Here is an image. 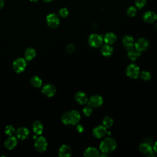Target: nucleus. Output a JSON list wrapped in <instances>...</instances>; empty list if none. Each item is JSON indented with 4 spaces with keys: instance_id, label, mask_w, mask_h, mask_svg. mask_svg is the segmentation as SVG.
I'll use <instances>...</instances> for the list:
<instances>
[{
    "instance_id": "18",
    "label": "nucleus",
    "mask_w": 157,
    "mask_h": 157,
    "mask_svg": "<svg viewBox=\"0 0 157 157\" xmlns=\"http://www.w3.org/2000/svg\"><path fill=\"white\" fill-rule=\"evenodd\" d=\"M134 42H135L133 37L130 35H126L122 39V44L127 50L133 48Z\"/></svg>"
},
{
    "instance_id": "31",
    "label": "nucleus",
    "mask_w": 157,
    "mask_h": 157,
    "mask_svg": "<svg viewBox=\"0 0 157 157\" xmlns=\"http://www.w3.org/2000/svg\"><path fill=\"white\" fill-rule=\"evenodd\" d=\"M146 0H135L136 7L138 9H142L146 4Z\"/></svg>"
},
{
    "instance_id": "32",
    "label": "nucleus",
    "mask_w": 157,
    "mask_h": 157,
    "mask_svg": "<svg viewBox=\"0 0 157 157\" xmlns=\"http://www.w3.org/2000/svg\"><path fill=\"white\" fill-rule=\"evenodd\" d=\"M58 13H59V15L61 17L66 18L69 15V10H67V9H66L65 7H63V8H61V9H59Z\"/></svg>"
},
{
    "instance_id": "4",
    "label": "nucleus",
    "mask_w": 157,
    "mask_h": 157,
    "mask_svg": "<svg viewBox=\"0 0 157 157\" xmlns=\"http://www.w3.org/2000/svg\"><path fill=\"white\" fill-rule=\"evenodd\" d=\"M27 66V61L24 58H17L12 63V69L16 73L23 72Z\"/></svg>"
},
{
    "instance_id": "16",
    "label": "nucleus",
    "mask_w": 157,
    "mask_h": 157,
    "mask_svg": "<svg viewBox=\"0 0 157 157\" xmlns=\"http://www.w3.org/2000/svg\"><path fill=\"white\" fill-rule=\"evenodd\" d=\"M75 100L80 105H85L88 103V98L86 93L83 91H78L75 94Z\"/></svg>"
},
{
    "instance_id": "33",
    "label": "nucleus",
    "mask_w": 157,
    "mask_h": 157,
    "mask_svg": "<svg viewBox=\"0 0 157 157\" xmlns=\"http://www.w3.org/2000/svg\"><path fill=\"white\" fill-rule=\"evenodd\" d=\"M75 46L74 44H69L66 47V52L69 53H72L74 52Z\"/></svg>"
},
{
    "instance_id": "2",
    "label": "nucleus",
    "mask_w": 157,
    "mask_h": 157,
    "mask_svg": "<svg viewBox=\"0 0 157 157\" xmlns=\"http://www.w3.org/2000/svg\"><path fill=\"white\" fill-rule=\"evenodd\" d=\"M117 148L116 140L110 137H107L102 140L99 144V149L101 152L109 153L113 151Z\"/></svg>"
},
{
    "instance_id": "24",
    "label": "nucleus",
    "mask_w": 157,
    "mask_h": 157,
    "mask_svg": "<svg viewBox=\"0 0 157 157\" xmlns=\"http://www.w3.org/2000/svg\"><path fill=\"white\" fill-rule=\"evenodd\" d=\"M140 55V52L137 51L134 47L128 50V57L132 61H136Z\"/></svg>"
},
{
    "instance_id": "7",
    "label": "nucleus",
    "mask_w": 157,
    "mask_h": 157,
    "mask_svg": "<svg viewBox=\"0 0 157 157\" xmlns=\"http://www.w3.org/2000/svg\"><path fill=\"white\" fill-rule=\"evenodd\" d=\"M150 46L149 41L144 37H140L135 42L134 45V47L140 53L147 50Z\"/></svg>"
},
{
    "instance_id": "9",
    "label": "nucleus",
    "mask_w": 157,
    "mask_h": 157,
    "mask_svg": "<svg viewBox=\"0 0 157 157\" xmlns=\"http://www.w3.org/2000/svg\"><path fill=\"white\" fill-rule=\"evenodd\" d=\"M139 149L142 153L148 156V157L155 156V154L153 150V147L149 143H147L146 142H142L139 145Z\"/></svg>"
},
{
    "instance_id": "27",
    "label": "nucleus",
    "mask_w": 157,
    "mask_h": 157,
    "mask_svg": "<svg viewBox=\"0 0 157 157\" xmlns=\"http://www.w3.org/2000/svg\"><path fill=\"white\" fill-rule=\"evenodd\" d=\"M4 132L5 134L9 136H13V134H15L16 132V129H15V128L11 125V124H8L6 126L5 129H4Z\"/></svg>"
},
{
    "instance_id": "1",
    "label": "nucleus",
    "mask_w": 157,
    "mask_h": 157,
    "mask_svg": "<svg viewBox=\"0 0 157 157\" xmlns=\"http://www.w3.org/2000/svg\"><path fill=\"white\" fill-rule=\"evenodd\" d=\"M81 119V115L78 111L71 110L64 112L61 117V122L67 126L77 125Z\"/></svg>"
},
{
    "instance_id": "3",
    "label": "nucleus",
    "mask_w": 157,
    "mask_h": 157,
    "mask_svg": "<svg viewBox=\"0 0 157 157\" xmlns=\"http://www.w3.org/2000/svg\"><path fill=\"white\" fill-rule=\"evenodd\" d=\"M34 148L39 153H43L46 151L48 147V142L45 137L44 136H39L35 139Z\"/></svg>"
},
{
    "instance_id": "8",
    "label": "nucleus",
    "mask_w": 157,
    "mask_h": 157,
    "mask_svg": "<svg viewBox=\"0 0 157 157\" xmlns=\"http://www.w3.org/2000/svg\"><path fill=\"white\" fill-rule=\"evenodd\" d=\"M59 18L56 13H50L46 17V22L48 27L56 28L59 25Z\"/></svg>"
},
{
    "instance_id": "20",
    "label": "nucleus",
    "mask_w": 157,
    "mask_h": 157,
    "mask_svg": "<svg viewBox=\"0 0 157 157\" xmlns=\"http://www.w3.org/2000/svg\"><path fill=\"white\" fill-rule=\"evenodd\" d=\"M117 40V36L116 34L112 32H109L105 34L103 36V40L105 44L112 45Z\"/></svg>"
},
{
    "instance_id": "12",
    "label": "nucleus",
    "mask_w": 157,
    "mask_h": 157,
    "mask_svg": "<svg viewBox=\"0 0 157 157\" xmlns=\"http://www.w3.org/2000/svg\"><path fill=\"white\" fill-rule=\"evenodd\" d=\"M41 92L42 93L45 95L48 98H51L53 97L56 92V90L55 86L50 83H47L44 85L41 89Z\"/></svg>"
},
{
    "instance_id": "38",
    "label": "nucleus",
    "mask_w": 157,
    "mask_h": 157,
    "mask_svg": "<svg viewBox=\"0 0 157 157\" xmlns=\"http://www.w3.org/2000/svg\"><path fill=\"white\" fill-rule=\"evenodd\" d=\"M31 1H32V2H37V1H38L39 0H30Z\"/></svg>"
},
{
    "instance_id": "22",
    "label": "nucleus",
    "mask_w": 157,
    "mask_h": 157,
    "mask_svg": "<svg viewBox=\"0 0 157 157\" xmlns=\"http://www.w3.org/2000/svg\"><path fill=\"white\" fill-rule=\"evenodd\" d=\"M99 154V150L94 147H89L83 151V155L86 157H98Z\"/></svg>"
},
{
    "instance_id": "36",
    "label": "nucleus",
    "mask_w": 157,
    "mask_h": 157,
    "mask_svg": "<svg viewBox=\"0 0 157 157\" xmlns=\"http://www.w3.org/2000/svg\"><path fill=\"white\" fill-rule=\"evenodd\" d=\"M4 6V0H0V9H1Z\"/></svg>"
},
{
    "instance_id": "26",
    "label": "nucleus",
    "mask_w": 157,
    "mask_h": 157,
    "mask_svg": "<svg viewBox=\"0 0 157 157\" xmlns=\"http://www.w3.org/2000/svg\"><path fill=\"white\" fill-rule=\"evenodd\" d=\"M113 124V120L110 116H105L102 120V125L107 129L110 128Z\"/></svg>"
},
{
    "instance_id": "25",
    "label": "nucleus",
    "mask_w": 157,
    "mask_h": 157,
    "mask_svg": "<svg viewBox=\"0 0 157 157\" xmlns=\"http://www.w3.org/2000/svg\"><path fill=\"white\" fill-rule=\"evenodd\" d=\"M30 83L33 87L39 88L42 85V80L39 76L34 75L30 79Z\"/></svg>"
},
{
    "instance_id": "11",
    "label": "nucleus",
    "mask_w": 157,
    "mask_h": 157,
    "mask_svg": "<svg viewBox=\"0 0 157 157\" xmlns=\"http://www.w3.org/2000/svg\"><path fill=\"white\" fill-rule=\"evenodd\" d=\"M107 129L102 124L96 126L92 131L93 136L97 139L103 138L105 135H107Z\"/></svg>"
},
{
    "instance_id": "39",
    "label": "nucleus",
    "mask_w": 157,
    "mask_h": 157,
    "mask_svg": "<svg viewBox=\"0 0 157 157\" xmlns=\"http://www.w3.org/2000/svg\"><path fill=\"white\" fill-rule=\"evenodd\" d=\"M155 27H156V28H157V23L156 24V25H155Z\"/></svg>"
},
{
    "instance_id": "28",
    "label": "nucleus",
    "mask_w": 157,
    "mask_h": 157,
    "mask_svg": "<svg viewBox=\"0 0 157 157\" xmlns=\"http://www.w3.org/2000/svg\"><path fill=\"white\" fill-rule=\"evenodd\" d=\"M140 78L144 80V81H149L151 78V74L150 72L147 71H143L142 72H140V75H139Z\"/></svg>"
},
{
    "instance_id": "5",
    "label": "nucleus",
    "mask_w": 157,
    "mask_h": 157,
    "mask_svg": "<svg viewBox=\"0 0 157 157\" xmlns=\"http://www.w3.org/2000/svg\"><path fill=\"white\" fill-rule=\"evenodd\" d=\"M140 67L138 65L134 63L129 64L127 66L126 69V75L132 79H136L140 75Z\"/></svg>"
},
{
    "instance_id": "19",
    "label": "nucleus",
    "mask_w": 157,
    "mask_h": 157,
    "mask_svg": "<svg viewBox=\"0 0 157 157\" xmlns=\"http://www.w3.org/2000/svg\"><path fill=\"white\" fill-rule=\"evenodd\" d=\"M100 47H101V49H100L101 53L104 56L109 57L113 54V48L112 45L105 44H102Z\"/></svg>"
},
{
    "instance_id": "14",
    "label": "nucleus",
    "mask_w": 157,
    "mask_h": 157,
    "mask_svg": "<svg viewBox=\"0 0 157 157\" xmlns=\"http://www.w3.org/2000/svg\"><path fill=\"white\" fill-rule=\"evenodd\" d=\"M58 155L60 157H69L72 155L71 147L66 144H63L58 149Z\"/></svg>"
},
{
    "instance_id": "34",
    "label": "nucleus",
    "mask_w": 157,
    "mask_h": 157,
    "mask_svg": "<svg viewBox=\"0 0 157 157\" xmlns=\"http://www.w3.org/2000/svg\"><path fill=\"white\" fill-rule=\"evenodd\" d=\"M76 130L78 133H82L85 131V128L83 125L78 123L76 126Z\"/></svg>"
},
{
    "instance_id": "37",
    "label": "nucleus",
    "mask_w": 157,
    "mask_h": 157,
    "mask_svg": "<svg viewBox=\"0 0 157 157\" xmlns=\"http://www.w3.org/2000/svg\"><path fill=\"white\" fill-rule=\"evenodd\" d=\"M43 1H44V2H51L52 1H53V0H42Z\"/></svg>"
},
{
    "instance_id": "17",
    "label": "nucleus",
    "mask_w": 157,
    "mask_h": 157,
    "mask_svg": "<svg viewBox=\"0 0 157 157\" xmlns=\"http://www.w3.org/2000/svg\"><path fill=\"white\" fill-rule=\"evenodd\" d=\"M32 129L36 136H40L44 131V125L39 120H35L32 124Z\"/></svg>"
},
{
    "instance_id": "29",
    "label": "nucleus",
    "mask_w": 157,
    "mask_h": 157,
    "mask_svg": "<svg viewBox=\"0 0 157 157\" xmlns=\"http://www.w3.org/2000/svg\"><path fill=\"white\" fill-rule=\"evenodd\" d=\"M82 112L84 114V115H85L86 117H90L93 112V107H91L90 105H88L83 107V109H82Z\"/></svg>"
},
{
    "instance_id": "10",
    "label": "nucleus",
    "mask_w": 157,
    "mask_h": 157,
    "mask_svg": "<svg viewBox=\"0 0 157 157\" xmlns=\"http://www.w3.org/2000/svg\"><path fill=\"white\" fill-rule=\"evenodd\" d=\"M104 99L101 95L94 94L88 98L87 104L93 108H96L102 105Z\"/></svg>"
},
{
    "instance_id": "30",
    "label": "nucleus",
    "mask_w": 157,
    "mask_h": 157,
    "mask_svg": "<svg viewBox=\"0 0 157 157\" xmlns=\"http://www.w3.org/2000/svg\"><path fill=\"white\" fill-rule=\"evenodd\" d=\"M127 15L130 17H134L137 13V9L134 6H130L128 8L126 11Z\"/></svg>"
},
{
    "instance_id": "21",
    "label": "nucleus",
    "mask_w": 157,
    "mask_h": 157,
    "mask_svg": "<svg viewBox=\"0 0 157 157\" xmlns=\"http://www.w3.org/2000/svg\"><path fill=\"white\" fill-rule=\"evenodd\" d=\"M142 18L144 21L148 23H153L157 20V15L152 11H148L144 13Z\"/></svg>"
},
{
    "instance_id": "35",
    "label": "nucleus",
    "mask_w": 157,
    "mask_h": 157,
    "mask_svg": "<svg viewBox=\"0 0 157 157\" xmlns=\"http://www.w3.org/2000/svg\"><path fill=\"white\" fill-rule=\"evenodd\" d=\"M153 150L155 153H157V141H156L153 146Z\"/></svg>"
},
{
    "instance_id": "15",
    "label": "nucleus",
    "mask_w": 157,
    "mask_h": 157,
    "mask_svg": "<svg viewBox=\"0 0 157 157\" xmlns=\"http://www.w3.org/2000/svg\"><path fill=\"white\" fill-rule=\"evenodd\" d=\"M18 139L13 136H9L4 142V146L8 150H12L16 147L18 144Z\"/></svg>"
},
{
    "instance_id": "13",
    "label": "nucleus",
    "mask_w": 157,
    "mask_h": 157,
    "mask_svg": "<svg viewBox=\"0 0 157 157\" xmlns=\"http://www.w3.org/2000/svg\"><path fill=\"white\" fill-rule=\"evenodd\" d=\"M16 137L18 139H20L21 140H24L29 136L30 132L28 128L26 127H20L18 128L15 132Z\"/></svg>"
},
{
    "instance_id": "6",
    "label": "nucleus",
    "mask_w": 157,
    "mask_h": 157,
    "mask_svg": "<svg viewBox=\"0 0 157 157\" xmlns=\"http://www.w3.org/2000/svg\"><path fill=\"white\" fill-rule=\"evenodd\" d=\"M88 42L91 47L99 48L103 44V36L98 34H91L88 37Z\"/></svg>"
},
{
    "instance_id": "23",
    "label": "nucleus",
    "mask_w": 157,
    "mask_h": 157,
    "mask_svg": "<svg viewBox=\"0 0 157 157\" xmlns=\"http://www.w3.org/2000/svg\"><path fill=\"white\" fill-rule=\"evenodd\" d=\"M36 55V51L33 47H28L27 48L24 53V58L27 61H30L33 60Z\"/></svg>"
}]
</instances>
